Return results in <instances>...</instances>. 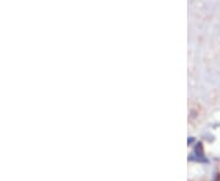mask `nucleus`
Listing matches in <instances>:
<instances>
[]
</instances>
